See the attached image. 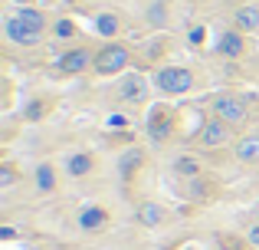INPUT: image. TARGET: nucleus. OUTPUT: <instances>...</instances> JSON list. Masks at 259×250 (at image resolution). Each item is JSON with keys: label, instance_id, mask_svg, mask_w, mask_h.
Masks as SVG:
<instances>
[{"label": "nucleus", "instance_id": "18", "mask_svg": "<svg viewBox=\"0 0 259 250\" xmlns=\"http://www.w3.org/2000/svg\"><path fill=\"white\" fill-rule=\"evenodd\" d=\"M174 168H177L181 174H187V178H197V174H200V165H197L194 158H177Z\"/></svg>", "mask_w": 259, "mask_h": 250}, {"label": "nucleus", "instance_id": "8", "mask_svg": "<svg viewBox=\"0 0 259 250\" xmlns=\"http://www.w3.org/2000/svg\"><path fill=\"white\" fill-rule=\"evenodd\" d=\"M145 76H138V73H132V76H125V83H121V99H132V102H141L145 99Z\"/></svg>", "mask_w": 259, "mask_h": 250}, {"label": "nucleus", "instance_id": "4", "mask_svg": "<svg viewBox=\"0 0 259 250\" xmlns=\"http://www.w3.org/2000/svg\"><path fill=\"white\" fill-rule=\"evenodd\" d=\"M4 30H7V40H10V43H17V46H36L39 40H43V33H36V30H30L26 23H20L17 13L4 20Z\"/></svg>", "mask_w": 259, "mask_h": 250}, {"label": "nucleus", "instance_id": "5", "mask_svg": "<svg viewBox=\"0 0 259 250\" xmlns=\"http://www.w3.org/2000/svg\"><path fill=\"white\" fill-rule=\"evenodd\" d=\"M92 63H95V56L89 50H69L56 66H59V73H66V76H79V73H85Z\"/></svg>", "mask_w": 259, "mask_h": 250}, {"label": "nucleus", "instance_id": "1", "mask_svg": "<svg viewBox=\"0 0 259 250\" xmlns=\"http://www.w3.org/2000/svg\"><path fill=\"white\" fill-rule=\"evenodd\" d=\"M154 86H158L164 96H184L194 86V73L184 69V66H164V69L154 73Z\"/></svg>", "mask_w": 259, "mask_h": 250}, {"label": "nucleus", "instance_id": "3", "mask_svg": "<svg viewBox=\"0 0 259 250\" xmlns=\"http://www.w3.org/2000/svg\"><path fill=\"white\" fill-rule=\"evenodd\" d=\"M213 112H217V119L227 122L230 128H240L243 122H246V102L236 99V96H220L213 102Z\"/></svg>", "mask_w": 259, "mask_h": 250}, {"label": "nucleus", "instance_id": "19", "mask_svg": "<svg viewBox=\"0 0 259 250\" xmlns=\"http://www.w3.org/2000/svg\"><path fill=\"white\" fill-rule=\"evenodd\" d=\"M138 165H141V152L135 148V152H128L125 158H121V174H128L132 168H138Z\"/></svg>", "mask_w": 259, "mask_h": 250}, {"label": "nucleus", "instance_id": "20", "mask_svg": "<svg viewBox=\"0 0 259 250\" xmlns=\"http://www.w3.org/2000/svg\"><path fill=\"white\" fill-rule=\"evenodd\" d=\"M72 33H76L72 20H59V23H56V37H72Z\"/></svg>", "mask_w": 259, "mask_h": 250}, {"label": "nucleus", "instance_id": "17", "mask_svg": "<svg viewBox=\"0 0 259 250\" xmlns=\"http://www.w3.org/2000/svg\"><path fill=\"white\" fill-rule=\"evenodd\" d=\"M89 171H92V155L79 152L69 158V174H89Z\"/></svg>", "mask_w": 259, "mask_h": 250}, {"label": "nucleus", "instance_id": "16", "mask_svg": "<svg viewBox=\"0 0 259 250\" xmlns=\"http://www.w3.org/2000/svg\"><path fill=\"white\" fill-rule=\"evenodd\" d=\"M95 30H99L102 37H115V33H118V17H115V13H99V17H95Z\"/></svg>", "mask_w": 259, "mask_h": 250}, {"label": "nucleus", "instance_id": "25", "mask_svg": "<svg viewBox=\"0 0 259 250\" xmlns=\"http://www.w3.org/2000/svg\"><path fill=\"white\" fill-rule=\"evenodd\" d=\"M46 4H50V0H46Z\"/></svg>", "mask_w": 259, "mask_h": 250}, {"label": "nucleus", "instance_id": "13", "mask_svg": "<svg viewBox=\"0 0 259 250\" xmlns=\"http://www.w3.org/2000/svg\"><path fill=\"white\" fill-rule=\"evenodd\" d=\"M138 221H141L145 227H158L161 221H164V211H161L154 201H145V204L138 207Z\"/></svg>", "mask_w": 259, "mask_h": 250}, {"label": "nucleus", "instance_id": "23", "mask_svg": "<svg viewBox=\"0 0 259 250\" xmlns=\"http://www.w3.org/2000/svg\"><path fill=\"white\" fill-rule=\"evenodd\" d=\"M249 244H256V247H259V224L253 227V231H249Z\"/></svg>", "mask_w": 259, "mask_h": 250}, {"label": "nucleus", "instance_id": "22", "mask_svg": "<svg viewBox=\"0 0 259 250\" xmlns=\"http://www.w3.org/2000/svg\"><path fill=\"white\" fill-rule=\"evenodd\" d=\"M0 185H4V188L13 185V171H10V168H4V171H0Z\"/></svg>", "mask_w": 259, "mask_h": 250}, {"label": "nucleus", "instance_id": "9", "mask_svg": "<svg viewBox=\"0 0 259 250\" xmlns=\"http://www.w3.org/2000/svg\"><path fill=\"white\" fill-rule=\"evenodd\" d=\"M236 30H243V33H253V30H259V7H240L236 10Z\"/></svg>", "mask_w": 259, "mask_h": 250}, {"label": "nucleus", "instance_id": "24", "mask_svg": "<svg viewBox=\"0 0 259 250\" xmlns=\"http://www.w3.org/2000/svg\"><path fill=\"white\" fill-rule=\"evenodd\" d=\"M10 4H17V7H30L33 0H10Z\"/></svg>", "mask_w": 259, "mask_h": 250}, {"label": "nucleus", "instance_id": "7", "mask_svg": "<svg viewBox=\"0 0 259 250\" xmlns=\"http://www.w3.org/2000/svg\"><path fill=\"white\" fill-rule=\"evenodd\" d=\"M230 138V125L227 122H220V119H213V122H207L203 125V132H200V141L203 145H223V141Z\"/></svg>", "mask_w": 259, "mask_h": 250}, {"label": "nucleus", "instance_id": "6", "mask_svg": "<svg viewBox=\"0 0 259 250\" xmlns=\"http://www.w3.org/2000/svg\"><path fill=\"white\" fill-rule=\"evenodd\" d=\"M217 50H220L223 56H230V59L243 56V50H246V40H243V30H227V33L220 37V43H217Z\"/></svg>", "mask_w": 259, "mask_h": 250}, {"label": "nucleus", "instance_id": "15", "mask_svg": "<svg viewBox=\"0 0 259 250\" xmlns=\"http://www.w3.org/2000/svg\"><path fill=\"white\" fill-rule=\"evenodd\" d=\"M236 158H240V161H259V135L243 138L240 145H236Z\"/></svg>", "mask_w": 259, "mask_h": 250}, {"label": "nucleus", "instance_id": "11", "mask_svg": "<svg viewBox=\"0 0 259 250\" xmlns=\"http://www.w3.org/2000/svg\"><path fill=\"white\" fill-rule=\"evenodd\" d=\"M108 221V214H105V207H85L82 214H79V227H82V231H95V227H102Z\"/></svg>", "mask_w": 259, "mask_h": 250}, {"label": "nucleus", "instance_id": "10", "mask_svg": "<svg viewBox=\"0 0 259 250\" xmlns=\"http://www.w3.org/2000/svg\"><path fill=\"white\" fill-rule=\"evenodd\" d=\"M167 132H171V116H167L164 109L151 112V119H148V135H151V138H167Z\"/></svg>", "mask_w": 259, "mask_h": 250}, {"label": "nucleus", "instance_id": "21", "mask_svg": "<svg viewBox=\"0 0 259 250\" xmlns=\"http://www.w3.org/2000/svg\"><path fill=\"white\" fill-rule=\"evenodd\" d=\"M43 112H46V105H43V102H39V99H36V102H33L30 109H26V119H39V116H43Z\"/></svg>", "mask_w": 259, "mask_h": 250}, {"label": "nucleus", "instance_id": "12", "mask_svg": "<svg viewBox=\"0 0 259 250\" xmlns=\"http://www.w3.org/2000/svg\"><path fill=\"white\" fill-rule=\"evenodd\" d=\"M17 20H20V23H26L30 30H36V33L46 30V17L36 10V7H20V10H17Z\"/></svg>", "mask_w": 259, "mask_h": 250}, {"label": "nucleus", "instance_id": "14", "mask_svg": "<svg viewBox=\"0 0 259 250\" xmlns=\"http://www.w3.org/2000/svg\"><path fill=\"white\" fill-rule=\"evenodd\" d=\"M33 178H36V188H39V191H53V188H56V168H53L50 161H43V165L36 168V174H33Z\"/></svg>", "mask_w": 259, "mask_h": 250}, {"label": "nucleus", "instance_id": "2", "mask_svg": "<svg viewBox=\"0 0 259 250\" xmlns=\"http://www.w3.org/2000/svg\"><path fill=\"white\" fill-rule=\"evenodd\" d=\"M128 63H132V50L121 46V43H108L105 50H99L92 69L99 73V76H112V73H121Z\"/></svg>", "mask_w": 259, "mask_h": 250}]
</instances>
